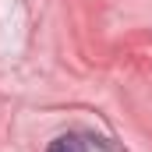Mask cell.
Returning <instances> with one entry per match:
<instances>
[{
    "mask_svg": "<svg viewBox=\"0 0 152 152\" xmlns=\"http://www.w3.org/2000/svg\"><path fill=\"white\" fill-rule=\"evenodd\" d=\"M46 152H85V145L78 142L75 134H60V138L50 142V149H46Z\"/></svg>",
    "mask_w": 152,
    "mask_h": 152,
    "instance_id": "1",
    "label": "cell"
}]
</instances>
